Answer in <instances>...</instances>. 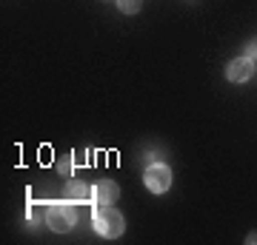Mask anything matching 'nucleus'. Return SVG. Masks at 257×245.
Listing matches in <instances>:
<instances>
[{"instance_id":"obj_6","label":"nucleus","mask_w":257,"mask_h":245,"mask_svg":"<svg viewBox=\"0 0 257 245\" xmlns=\"http://www.w3.org/2000/svg\"><path fill=\"white\" fill-rule=\"evenodd\" d=\"M66 197L86 200V197H92V188H89V185H83V182H69V185H66Z\"/></svg>"},{"instance_id":"obj_2","label":"nucleus","mask_w":257,"mask_h":245,"mask_svg":"<svg viewBox=\"0 0 257 245\" xmlns=\"http://www.w3.org/2000/svg\"><path fill=\"white\" fill-rule=\"evenodd\" d=\"M77 219H80L77 205H72V202H52V205H46L43 222H46V228H52L57 234H66V231H72L77 225Z\"/></svg>"},{"instance_id":"obj_8","label":"nucleus","mask_w":257,"mask_h":245,"mask_svg":"<svg viewBox=\"0 0 257 245\" xmlns=\"http://www.w3.org/2000/svg\"><path fill=\"white\" fill-rule=\"evenodd\" d=\"M57 171L63 174V177H69V174H72V157H60V163H57Z\"/></svg>"},{"instance_id":"obj_3","label":"nucleus","mask_w":257,"mask_h":245,"mask_svg":"<svg viewBox=\"0 0 257 245\" xmlns=\"http://www.w3.org/2000/svg\"><path fill=\"white\" fill-rule=\"evenodd\" d=\"M143 182H146V188L152 194H166V191L172 188V168L166 163H152L146 165V171H143Z\"/></svg>"},{"instance_id":"obj_4","label":"nucleus","mask_w":257,"mask_h":245,"mask_svg":"<svg viewBox=\"0 0 257 245\" xmlns=\"http://www.w3.org/2000/svg\"><path fill=\"white\" fill-rule=\"evenodd\" d=\"M92 200L94 205H114L120 200V185L111 180H100L92 185Z\"/></svg>"},{"instance_id":"obj_9","label":"nucleus","mask_w":257,"mask_h":245,"mask_svg":"<svg viewBox=\"0 0 257 245\" xmlns=\"http://www.w3.org/2000/svg\"><path fill=\"white\" fill-rule=\"evenodd\" d=\"M246 57H248V60H257V40L246 43Z\"/></svg>"},{"instance_id":"obj_7","label":"nucleus","mask_w":257,"mask_h":245,"mask_svg":"<svg viewBox=\"0 0 257 245\" xmlns=\"http://www.w3.org/2000/svg\"><path fill=\"white\" fill-rule=\"evenodd\" d=\"M114 3H117V9L123 15H138L143 9V0H114Z\"/></svg>"},{"instance_id":"obj_1","label":"nucleus","mask_w":257,"mask_h":245,"mask_svg":"<svg viewBox=\"0 0 257 245\" xmlns=\"http://www.w3.org/2000/svg\"><path fill=\"white\" fill-rule=\"evenodd\" d=\"M92 225H94V231H97L103 239H117V236L126 231V219H123V214H120L117 208L100 205V208H94Z\"/></svg>"},{"instance_id":"obj_5","label":"nucleus","mask_w":257,"mask_h":245,"mask_svg":"<svg viewBox=\"0 0 257 245\" xmlns=\"http://www.w3.org/2000/svg\"><path fill=\"white\" fill-rule=\"evenodd\" d=\"M251 74H254V60H248L246 55L234 57V60L226 66V77H229L231 83H248Z\"/></svg>"}]
</instances>
